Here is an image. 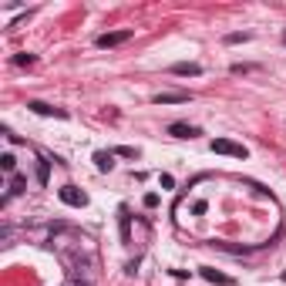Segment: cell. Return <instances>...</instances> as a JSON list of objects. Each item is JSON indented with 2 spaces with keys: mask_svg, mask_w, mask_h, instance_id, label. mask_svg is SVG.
<instances>
[{
  "mask_svg": "<svg viewBox=\"0 0 286 286\" xmlns=\"http://www.w3.org/2000/svg\"><path fill=\"white\" fill-rule=\"evenodd\" d=\"M57 195H61V202L71 205V209H84V205H88V195H84L81 189H74V185H64V189H57Z\"/></svg>",
  "mask_w": 286,
  "mask_h": 286,
  "instance_id": "6da1fadb",
  "label": "cell"
},
{
  "mask_svg": "<svg viewBox=\"0 0 286 286\" xmlns=\"http://www.w3.org/2000/svg\"><path fill=\"white\" fill-rule=\"evenodd\" d=\"M209 148H212V152H219V155H232V158H246V155H249L242 145H236V141H229V138H216Z\"/></svg>",
  "mask_w": 286,
  "mask_h": 286,
  "instance_id": "7a4b0ae2",
  "label": "cell"
},
{
  "mask_svg": "<svg viewBox=\"0 0 286 286\" xmlns=\"http://www.w3.org/2000/svg\"><path fill=\"white\" fill-rule=\"evenodd\" d=\"M125 41H131V30H111V34H101L94 44L98 47H118V44H125Z\"/></svg>",
  "mask_w": 286,
  "mask_h": 286,
  "instance_id": "3957f363",
  "label": "cell"
},
{
  "mask_svg": "<svg viewBox=\"0 0 286 286\" xmlns=\"http://www.w3.org/2000/svg\"><path fill=\"white\" fill-rule=\"evenodd\" d=\"M27 108L34 115H54V118H67L64 108H54V104H44V101H27Z\"/></svg>",
  "mask_w": 286,
  "mask_h": 286,
  "instance_id": "277c9868",
  "label": "cell"
},
{
  "mask_svg": "<svg viewBox=\"0 0 286 286\" xmlns=\"http://www.w3.org/2000/svg\"><path fill=\"white\" fill-rule=\"evenodd\" d=\"M172 74H178V78H199L202 67L195 64V61H178V64H172Z\"/></svg>",
  "mask_w": 286,
  "mask_h": 286,
  "instance_id": "5b68a950",
  "label": "cell"
},
{
  "mask_svg": "<svg viewBox=\"0 0 286 286\" xmlns=\"http://www.w3.org/2000/svg\"><path fill=\"white\" fill-rule=\"evenodd\" d=\"M189 101V94L185 91H162L155 94V104H185Z\"/></svg>",
  "mask_w": 286,
  "mask_h": 286,
  "instance_id": "8992f818",
  "label": "cell"
},
{
  "mask_svg": "<svg viewBox=\"0 0 286 286\" xmlns=\"http://www.w3.org/2000/svg\"><path fill=\"white\" fill-rule=\"evenodd\" d=\"M168 135H175V138H195L199 128H195V125H182V121H175V125H168Z\"/></svg>",
  "mask_w": 286,
  "mask_h": 286,
  "instance_id": "52a82bcc",
  "label": "cell"
},
{
  "mask_svg": "<svg viewBox=\"0 0 286 286\" xmlns=\"http://www.w3.org/2000/svg\"><path fill=\"white\" fill-rule=\"evenodd\" d=\"M202 276L209 279V283H219V286H232V276H226V273H216L212 266H202Z\"/></svg>",
  "mask_w": 286,
  "mask_h": 286,
  "instance_id": "ba28073f",
  "label": "cell"
},
{
  "mask_svg": "<svg viewBox=\"0 0 286 286\" xmlns=\"http://www.w3.org/2000/svg\"><path fill=\"white\" fill-rule=\"evenodd\" d=\"M94 165H98V172H111L115 168V155L111 152H94Z\"/></svg>",
  "mask_w": 286,
  "mask_h": 286,
  "instance_id": "9c48e42d",
  "label": "cell"
},
{
  "mask_svg": "<svg viewBox=\"0 0 286 286\" xmlns=\"http://www.w3.org/2000/svg\"><path fill=\"white\" fill-rule=\"evenodd\" d=\"M24 185H27L24 178H20V175H14V178L7 182V192H4V202H10V199H14L17 192H24Z\"/></svg>",
  "mask_w": 286,
  "mask_h": 286,
  "instance_id": "30bf717a",
  "label": "cell"
},
{
  "mask_svg": "<svg viewBox=\"0 0 286 286\" xmlns=\"http://www.w3.org/2000/svg\"><path fill=\"white\" fill-rule=\"evenodd\" d=\"M0 165H4V172H7V175H14V165H17V158L10 155V152H4V158H0Z\"/></svg>",
  "mask_w": 286,
  "mask_h": 286,
  "instance_id": "8fae6325",
  "label": "cell"
},
{
  "mask_svg": "<svg viewBox=\"0 0 286 286\" xmlns=\"http://www.w3.org/2000/svg\"><path fill=\"white\" fill-rule=\"evenodd\" d=\"M111 155H121V158H138V152H135V148H128V145H121V148H115Z\"/></svg>",
  "mask_w": 286,
  "mask_h": 286,
  "instance_id": "7c38bea8",
  "label": "cell"
},
{
  "mask_svg": "<svg viewBox=\"0 0 286 286\" xmlns=\"http://www.w3.org/2000/svg\"><path fill=\"white\" fill-rule=\"evenodd\" d=\"M253 34H246V30H242V34H226V44H242V41H249Z\"/></svg>",
  "mask_w": 286,
  "mask_h": 286,
  "instance_id": "4fadbf2b",
  "label": "cell"
},
{
  "mask_svg": "<svg viewBox=\"0 0 286 286\" xmlns=\"http://www.w3.org/2000/svg\"><path fill=\"white\" fill-rule=\"evenodd\" d=\"M47 175H51V165H47V162H41V165H37V178H41V182H47Z\"/></svg>",
  "mask_w": 286,
  "mask_h": 286,
  "instance_id": "5bb4252c",
  "label": "cell"
},
{
  "mask_svg": "<svg viewBox=\"0 0 286 286\" xmlns=\"http://www.w3.org/2000/svg\"><path fill=\"white\" fill-rule=\"evenodd\" d=\"M14 64H20V67H24V64H34V54H17V57H14Z\"/></svg>",
  "mask_w": 286,
  "mask_h": 286,
  "instance_id": "9a60e30c",
  "label": "cell"
},
{
  "mask_svg": "<svg viewBox=\"0 0 286 286\" xmlns=\"http://www.w3.org/2000/svg\"><path fill=\"white\" fill-rule=\"evenodd\" d=\"M283 44H286V34H283Z\"/></svg>",
  "mask_w": 286,
  "mask_h": 286,
  "instance_id": "2e32d148",
  "label": "cell"
}]
</instances>
